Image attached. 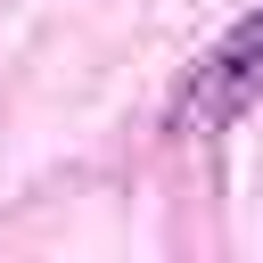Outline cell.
<instances>
[{
  "instance_id": "1",
  "label": "cell",
  "mask_w": 263,
  "mask_h": 263,
  "mask_svg": "<svg viewBox=\"0 0 263 263\" xmlns=\"http://www.w3.org/2000/svg\"><path fill=\"white\" fill-rule=\"evenodd\" d=\"M263 107V8H247L173 90V132H222Z\"/></svg>"
}]
</instances>
